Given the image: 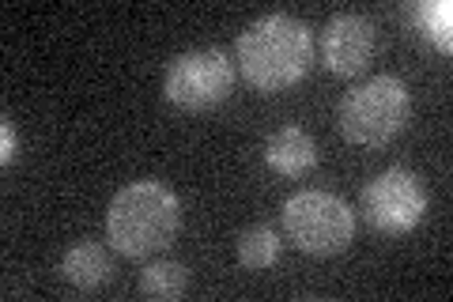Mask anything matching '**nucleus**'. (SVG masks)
Here are the masks:
<instances>
[{
	"label": "nucleus",
	"instance_id": "f257e3e1",
	"mask_svg": "<svg viewBox=\"0 0 453 302\" xmlns=\"http://www.w3.org/2000/svg\"><path fill=\"white\" fill-rule=\"evenodd\" d=\"M234 61L250 88L265 95L288 91L303 83L310 65H314V31L288 12H273V16L253 19L238 35Z\"/></svg>",
	"mask_w": 453,
	"mask_h": 302
},
{
	"label": "nucleus",
	"instance_id": "f03ea898",
	"mask_svg": "<svg viewBox=\"0 0 453 302\" xmlns=\"http://www.w3.org/2000/svg\"><path fill=\"white\" fill-rule=\"evenodd\" d=\"M181 227V200L155 178L129 182L106 208V238L121 257H151L174 242Z\"/></svg>",
	"mask_w": 453,
	"mask_h": 302
},
{
	"label": "nucleus",
	"instance_id": "7ed1b4c3",
	"mask_svg": "<svg viewBox=\"0 0 453 302\" xmlns=\"http://www.w3.org/2000/svg\"><path fill=\"white\" fill-rule=\"evenodd\" d=\"M408 113H412L408 83L401 76H374L340 98L336 121L344 140L356 148H386L408 125Z\"/></svg>",
	"mask_w": 453,
	"mask_h": 302
},
{
	"label": "nucleus",
	"instance_id": "20e7f679",
	"mask_svg": "<svg viewBox=\"0 0 453 302\" xmlns=\"http://www.w3.org/2000/svg\"><path fill=\"white\" fill-rule=\"evenodd\" d=\"M280 223L291 246L310 257H333L356 238V212L348 208L344 197L325 190L291 193L280 208Z\"/></svg>",
	"mask_w": 453,
	"mask_h": 302
},
{
	"label": "nucleus",
	"instance_id": "39448f33",
	"mask_svg": "<svg viewBox=\"0 0 453 302\" xmlns=\"http://www.w3.org/2000/svg\"><path fill=\"white\" fill-rule=\"evenodd\" d=\"M234 91V65L223 50H186L166 65L163 95L170 106L186 113H208Z\"/></svg>",
	"mask_w": 453,
	"mask_h": 302
},
{
	"label": "nucleus",
	"instance_id": "423d86ee",
	"mask_svg": "<svg viewBox=\"0 0 453 302\" xmlns=\"http://www.w3.org/2000/svg\"><path fill=\"white\" fill-rule=\"evenodd\" d=\"M427 205H431L427 185L419 182V174H412V170H404V166L381 170L363 190L366 223H371L378 235H389V238L416 231L423 223V215H427Z\"/></svg>",
	"mask_w": 453,
	"mask_h": 302
},
{
	"label": "nucleus",
	"instance_id": "0eeeda50",
	"mask_svg": "<svg viewBox=\"0 0 453 302\" xmlns=\"http://www.w3.org/2000/svg\"><path fill=\"white\" fill-rule=\"evenodd\" d=\"M378 46V35H374V23L359 16V12H340L329 23L321 27V65L333 72V76H359V72L371 65Z\"/></svg>",
	"mask_w": 453,
	"mask_h": 302
},
{
	"label": "nucleus",
	"instance_id": "6e6552de",
	"mask_svg": "<svg viewBox=\"0 0 453 302\" xmlns=\"http://www.w3.org/2000/svg\"><path fill=\"white\" fill-rule=\"evenodd\" d=\"M265 163L280 178H303L318 166V143L299 125H283L265 140Z\"/></svg>",
	"mask_w": 453,
	"mask_h": 302
},
{
	"label": "nucleus",
	"instance_id": "1a4fd4ad",
	"mask_svg": "<svg viewBox=\"0 0 453 302\" xmlns=\"http://www.w3.org/2000/svg\"><path fill=\"white\" fill-rule=\"evenodd\" d=\"M61 276L76 287V291H98L113 280V261L98 242H76L61 261Z\"/></svg>",
	"mask_w": 453,
	"mask_h": 302
},
{
	"label": "nucleus",
	"instance_id": "9d476101",
	"mask_svg": "<svg viewBox=\"0 0 453 302\" xmlns=\"http://www.w3.org/2000/svg\"><path fill=\"white\" fill-rule=\"evenodd\" d=\"M401 16H404V23H412L434 50H442V53L453 50V4L449 0H416V4H404Z\"/></svg>",
	"mask_w": 453,
	"mask_h": 302
},
{
	"label": "nucleus",
	"instance_id": "9b49d317",
	"mask_svg": "<svg viewBox=\"0 0 453 302\" xmlns=\"http://www.w3.org/2000/svg\"><path fill=\"white\" fill-rule=\"evenodd\" d=\"M280 250H283V242L268 223H253L238 235V261H242V268H250V272L273 268L280 261Z\"/></svg>",
	"mask_w": 453,
	"mask_h": 302
},
{
	"label": "nucleus",
	"instance_id": "f8f14e48",
	"mask_svg": "<svg viewBox=\"0 0 453 302\" xmlns=\"http://www.w3.org/2000/svg\"><path fill=\"white\" fill-rule=\"evenodd\" d=\"M186 287H189V272L178 261H151L140 272V295L155 302H174L186 295Z\"/></svg>",
	"mask_w": 453,
	"mask_h": 302
},
{
	"label": "nucleus",
	"instance_id": "ddd939ff",
	"mask_svg": "<svg viewBox=\"0 0 453 302\" xmlns=\"http://www.w3.org/2000/svg\"><path fill=\"white\" fill-rule=\"evenodd\" d=\"M19 159V136H16V128H12V121L0 125V163L12 166Z\"/></svg>",
	"mask_w": 453,
	"mask_h": 302
}]
</instances>
